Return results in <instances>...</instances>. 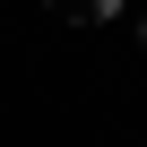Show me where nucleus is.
<instances>
[{
  "label": "nucleus",
  "instance_id": "obj_1",
  "mask_svg": "<svg viewBox=\"0 0 147 147\" xmlns=\"http://www.w3.org/2000/svg\"><path fill=\"white\" fill-rule=\"evenodd\" d=\"M52 9H61V18H87V26H95V18H121L130 0H52Z\"/></svg>",
  "mask_w": 147,
  "mask_h": 147
},
{
  "label": "nucleus",
  "instance_id": "obj_2",
  "mask_svg": "<svg viewBox=\"0 0 147 147\" xmlns=\"http://www.w3.org/2000/svg\"><path fill=\"white\" fill-rule=\"evenodd\" d=\"M138 43H147V9H138Z\"/></svg>",
  "mask_w": 147,
  "mask_h": 147
}]
</instances>
